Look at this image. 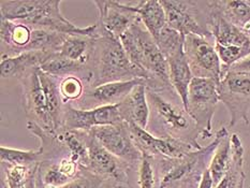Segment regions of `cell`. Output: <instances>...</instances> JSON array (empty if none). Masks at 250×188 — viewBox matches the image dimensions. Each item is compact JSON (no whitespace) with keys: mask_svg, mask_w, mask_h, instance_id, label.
<instances>
[{"mask_svg":"<svg viewBox=\"0 0 250 188\" xmlns=\"http://www.w3.org/2000/svg\"><path fill=\"white\" fill-rule=\"evenodd\" d=\"M133 8L145 28L156 40L167 26L166 12L161 2L158 0H143L135 2Z\"/></svg>","mask_w":250,"mask_h":188,"instance_id":"obj_24","label":"cell"},{"mask_svg":"<svg viewBox=\"0 0 250 188\" xmlns=\"http://www.w3.org/2000/svg\"><path fill=\"white\" fill-rule=\"evenodd\" d=\"M89 67L92 87L114 82L144 81L143 73L130 61L121 40L107 34H98L95 39Z\"/></svg>","mask_w":250,"mask_h":188,"instance_id":"obj_4","label":"cell"},{"mask_svg":"<svg viewBox=\"0 0 250 188\" xmlns=\"http://www.w3.org/2000/svg\"><path fill=\"white\" fill-rule=\"evenodd\" d=\"M224 132L221 127L208 145L187 154L182 158L170 159L155 157L156 175L159 184L157 188H194L199 187L205 170L208 168L211 157Z\"/></svg>","mask_w":250,"mask_h":188,"instance_id":"obj_5","label":"cell"},{"mask_svg":"<svg viewBox=\"0 0 250 188\" xmlns=\"http://www.w3.org/2000/svg\"><path fill=\"white\" fill-rule=\"evenodd\" d=\"M227 71L250 75V55H248L247 57L243 58L242 61L237 62L236 63L233 64V66H231L229 69L227 70Z\"/></svg>","mask_w":250,"mask_h":188,"instance_id":"obj_33","label":"cell"},{"mask_svg":"<svg viewBox=\"0 0 250 188\" xmlns=\"http://www.w3.org/2000/svg\"><path fill=\"white\" fill-rule=\"evenodd\" d=\"M142 159L138 165V184L140 188H155L156 166L155 157L147 153H142Z\"/></svg>","mask_w":250,"mask_h":188,"instance_id":"obj_31","label":"cell"},{"mask_svg":"<svg viewBox=\"0 0 250 188\" xmlns=\"http://www.w3.org/2000/svg\"><path fill=\"white\" fill-rule=\"evenodd\" d=\"M0 158L3 163L15 166H36L39 165L42 160V150L38 149L23 150L11 147H0Z\"/></svg>","mask_w":250,"mask_h":188,"instance_id":"obj_28","label":"cell"},{"mask_svg":"<svg viewBox=\"0 0 250 188\" xmlns=\"http://www.w3.org/2000/svg\"><path fill=\"white\" fill-rule=\"evenodd\" d=\"M90 130L102 146L115 157L131 168L140 164L143 154L135 144L127 123L95 127Z\"/></svg>","mask_w":250,"mask_h":188,"instance_id":"obj_10","label":"cell"},{"mask_svg":"<svg viewBox=\"0 0 250 188\" xmlns=\"http://www.w3.org/2000/svg\"><path fill=\"white\" fill-rule=\"evenodd\" d=\"M88 86V84L78 77H67L59 80V90L64 104H72L80 100Z\"/></svg>","mask_w":250,"mask_h":188,"instance_id":"obj_29","label":"cell"},{"mask_svg":"<svg viewBox=\"0 0 250 188\" xmlns=\"http://www.w3.org/2000/svg\"><path fill=\"white\" fill-rule=\"evenodd\" d=\"M98 10V34H107L121 40L122 36L140 18L133 4L121 1H94Z\"/></svg>","mask_w":250,"mask_h":188,"instance_id":"obj_13","label":"cell"},{"mask_svg":"<svg viewBox=\"0 0 250 188\" xmlns=\"http://www.w3.org/2000/svg\"><path fill=\"white\" fill-rule=\"evenodd\" d=\"M118 109L125 123L147 129L150 112L146 85L142 83L135 86L131 93L118 104Z\"/></svg>","mask_w":250,"mask_h":188,"instance_id":"obj_19","label":"cell"},{"mask_svg":"<svg viewBox=\"0 0 250 188\" xmlns=\"http://www.w3.org/2000/svg\"><path fill=\"white\" fill-rule=\"evenodd\" d=\"M198 188H214V180L208 168L205 170Z\"/></svg>","mask_w":250,"mask_h":188,"instance_id":"obj_34","label":"cell"},{"mask_svg":"<svg viewBox=\"0 0 250 188\" xmlns=\"http://www.w3.org/2000/svg\"><path fill=\"white\" fill-rule=\"evenodd\" d=\"M95 39L96 38L86 36L69 35L64 40L59 54L71 61L89 64Z\"/></svg>","mask_w":250,"mask_h":188,"instance_id":"obj_27","label":"cell"},{"mask_svg":"<svg viewBox=\"0 0 250 188\" xmlns=\"http://www.w3.org/2000/svg\"><path fill=\"white\" fill-rule=\"evenodd\" d=\"M121 42L130 61L143 73L146 87L157 91L174 89L167 58L140 19L122 36Z\"/></svg>","mask_w":250,"mask_h":188,"instance_id":"obj_3","label":"cell"},{"mask_svg":"<svg viewBox=\"0 0 250 188\" xmlns=\"http://www.w3.org/2000/svg\"><path fill=\"white\" fill-rule=\"evenodd\" d=\"M116 188H131V187H129V186L125 187V185H118V187H116Z\"/></svg>","mask_w":250,"mask_h":188,"instance_id":"obj_37","label":"cell"},{"mask_svg":"<svg viewBox=\"0 0 250 188\" xmlns=\"http://www.w3.org/2000/svg\"><path fill=\"white\" fill-rule=\"evenodd\" d=\"M231 158V136L229 134L228 129L224 127V132H222L220 141L218 145H217L208 167L214 180V188L219 184L228 173V170L230 168Z\"/></svg>","mask_w":250,"mask_h":188,"instance_id":"obj_25","label":"cell"},{"mask_svg":"<svg viewBox=\"0 0 250 188\" xmlns=\"http://www.w3.org/2000/svg\"><path fill=\"white\" fill-rule=\"evenodd\" d=\"M129 129L135 144L138 145L141 152L153 155L155 157L176 159L182 158L195 150L191 145L187 143L172 139L158 138L148 132L146 129L137 125H129Z\"/></svg>","mask_w":250,"mask_h":188,"instance_id":"obj_16","label":"cell"},{"mask_svg":"<svg viewBox=\"0 0 250 188\" xmlns=\"http://www.w3.org/2000/svg\"><path fill=\"white\" fill-rule=\"evenodd\" d=\"M52 53L43 52H25L18 56L1 58L0 72L3 80H19L32 68L40 67L43 61Z\"/></svg>","mask_w":250,"mask_h":188,"instance_id":"obj_23","label":"cell"},{"mask_svg":"<svg viewBox=\"0 0 250 188\" xmlns=\"http://www.w3.org/2000/svg\"><path fill=\"white\" fill-rule=\"evenodd\" d=\"M86 143L89 153V166L87 171L104 180H114L118 185L129 186V165L115 157L102 146L91 130H86Z\"/></svg>","mask_w":250,"mask_h":188,"instance_id":"obj_12","label":"cell"},{"mask_svg":"<svg viewBox=\"0 0 250 188\" xmlns=\"http://www.w3.org/2000/svg\"><path fill=\"white\" fill-rule=\"evenodd\" d=\"M218 95L230 113L229 127L240 122L249 125L250 75L226 71L218 83Z\"/></svg>","mask_w":250,"mask_h":188,"instance_id":"obj_8","label":"cell"},{"mask_svg":"<svg viewBox=\"0 0 250 188\" xmlns=\"http://www.w3.org/2000/svg\"><path fill=\"white\" fill-rule=\"evenodd\" d=\"M167 26L186 37L195 35L214 40L208 30L209 1L192 0H161Z\"/></svg>","mask_w":250,"mask_h":188,"instance_id":"obj_6","label":"cell"},{"mask_svg":"<svg viewBox=\"0 0 250 188\" xmlns=\"http://www.w3.org/2000/svg\"><path fill=\"white\" fill-rule=\"evenodd\" d=\"M157 44H158L162 54L167 58L172 54L176 53L177 51L184 48L185 37L179 34L176 30L172 29L171 27L167 26L166 28L161 31L159 37L156 39Z\"/></svg>","mask_w":250,"mask_h":188,"instance_id":"obj_30","label":"cell"},{"mask_svg":"<svg viewBox=\"0 0 250 188\" xmlns=\"http://www.w3.org/2000/svg\"><path fill=\"white\" fill-rule=\"evenodd\" d=\"M39 78L44 90L47 109L52 118L54 129L56 133L63 131V116L66 104L59 90V79L54 78L52 75L41 71L39 69Z\"/></svg>","mask_w":250,"mask_h":188,"instance_id":"obj_21","label":"cell"},{"mask_svg":"<svg viewBox=\"0 0 250 188\" xmlns=\"http://www.w3.org/2000/svg\"><path fill=\"white\" fill-rule=\"evenodd\" d=\"M62 0H1V18L20 21L35 28L58 31L66 35L98 37L97 24L79 27L61 12Z\"/></svg>","mask_w":250,"mask_h":188,"instance_id":"obj_2","label":"cell"},{"mask_svg":"<svg viewBox=\"0 0 250 188\" xmlns=\"http://www.w3.org/2000/svg\"><path fill=\"white\" fill-rule=\"evenodd\" d=\"M105 180L87 170H82L80 174L69 182L67 185L59 188H100Z\"/></svg>","mask_w":250,"mask_h":188,"instance_id":"obj_32","label":"cell"},{"mask_svg":"<svg viewBox=\"0 0 250 188\" xmlns=\"http://www.w3.org/2000/svg\"><path fill=\"white\" fill-rule=\"evenodd\" d=\"M219 12L242 30L250 26V0H215Z\"/></svg>","mask_w":250,"mask_h":188,"instance_id":"obj_26","label":"cell"},{"mask_svg":"<svg viewBox=\"0 0 250 188\" xmlns=\"http://www.w3.org/2000/svg\"><path fill=\"white\" fill-rule=\"evenodd\" d=\"M219 102L218 82L211 79L193 78L189 86L187 111L197 123L201 137L213 136V117Z\"/></svg>","mask_w":250,"mask_h":188,"instance_id":"obj_7","label":"cell"},{"mask_svg":"<svg viewBox=\"0 0 250 188\" xmlns=\"http://www.w3.org/2000/svg\"><path fill=\"white\" fill-rule=\"evenodd\" d=\"M208 30L215 43L225 46H242L250 48V39L245 31L231 24L219 12L215 1H209Z\"/></svg>","mask_w":250,"mask_h":188,"instance_id":"obj_17","label":"cell"},{"mask_svg":"<svg viewBox=\"0 0 250 188\" xmlns=\"http://www.w3.org/2000/svg\"><path fill=\"white\" fill-rule=\"evenodd\" d=\"M122 123L125 122L119 113L118 104L81 110L67 104L63 116V130H90L95 127L118 125Z\"/></svg>","mask_w":250,"mask_h":188,"instance_id":"obj_14","label":"cell"},{"mask_svg":"<svg viewBox=\"0 0 250 188\" xmlns=\"http://www.w3.org/2000/svg\"><path fill=\"white\" fill-rule=\"evenodd\" d=\"M146 94L150 112L146 130L158 138L187 143L195 150L202 148L198 142L201 132L197 123L175 90L157 91L146 87Z\"/></svg>","mask_w":250,"mask_h":188,"instance_id":"obj_1","label":"cell"},{"mask_svg":"<svg viewBox=\"0 0 250 188\" xmlns=\"http://www.w3.org/2000/svg\"><path fill=\"white\" fill-rule=\"evenodd\" d=\"M0 24L1 58L18 56L21 53L28 52L32 27L3 18H1Z\"/></svg>","mask_w":250,"mask_h":188,"instance_id":"obj_18","label":"cell"},{"mask_svg":"<svg viewBox=\"0 0 250 188\" xmlns=\"http://www.w3.org/2000/svg\"><path fill=\"white\" fill-rule=\"evenodd\" d=\"M36 188H45L44 184H43V181H42V177H41V174L39 172V169H38L37 177H36Z\"/></svg>","mask_w":250,"mask_h":188,"instance_id":"obj_35","label":"cell"},{"mask_svg":"<svg viewBox=\"0 0 250 188\" xmlns=\"http://www.w3.org/2000/svg\"><path fill=\"white\" fill-rule=\"evenodd\" d=\"M168 63V71H170V80L173 88L175 89L177 95L181 97L185 107L188 105V93L189 86L194 78L185 55V50L177 51L167 58Z\"/></svg>","mask_w":250,"mask_h":188,"instance_id":"obj_22","label":"cell"},{"mask_svg":"<svg viewBox=\"0 0 250 188\" xmlns=\"http://www.w3.org/2000/svg\"><path fill=\"white\" fill-rule=\"evenodd\" d=\"M23 90V104L28 122L36 123L44 130L56 133L52 118L47 109L44 90L39 78V67L30 69L23 78L20 79Z\"/></svg>","mask_w":250,"mask_h":188,"instance_id":"obj_11","label":"cell"},{"mask_svg":"<svg viewBox=\"0 0 250 188\" xmlns=\"http://www.w3.org/2000/svg\"><path fill=\"white\" fill-rule=\"evenodd\" d=\"M184 50L194 78L211 79L219 83L222 64L215 50V41L204 37L188 35L185 37Z\"/></svg>","mask_w":250,"mask_h":188,"instance_id":"obj_9","label":"cell"},{"mask_svg":"<svg viewBox=\"0 0 250 188\" xmlns=\"http://www.w3.org/2000/svg\"><path fill=\"white\" fill-rule=\"evenodd\" d=\"M142 83L145 84L143 80H132L126 82L107 83L96 87L88 86L85 89L82 98L71 105L81 110H92L97 107L116 105L131 93L135 86Z\"/></svg>","mask_w":250,"mask_h":188,"instance_id":"obj_15","label":"cell"},{"mask_svg":"<svg viewBox=\"0 0 250 188\" xmlns=\"http://www.w3.org/2000/svg\"><path fill=\"white\" fill-rule=\"evenodd\" d=\"M244 31H245V34L247 35V37L249 38V39H250V26L248 27V28L247 29H245V30H244Z\"/></svg>","mask_w":250,"mask_h":188,"instance_id":"obj_36","label":"cell"},{"mask_svg":"<svg viewBox=\"0 0 250 188\" xmlns=\"http://www.w3.org/2000/svg\"><path fill=\"white\" fill-rule=\"evenodd\" d=\"M41 71L52 75L59 80L67 77H78L86 84L91 85L92 73L88 63L74 62L63 57L58 53H52L40 64Z\"/></svg>","mask_w":250,"mask_h":188,"instance_id":"obj_20","label":"cell"}]
</instances>
